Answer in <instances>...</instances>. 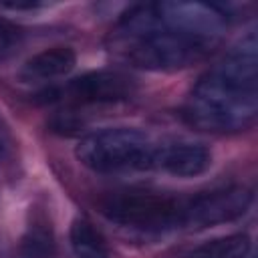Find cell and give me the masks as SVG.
I'll use <instances>...</instances> for the list:
<instances>
[{
	"mask_svg": "<svg viewBox=\"0 0 258 258\" xmlns=\"http://www.w3.org/2000/svg\"><path fill=\"white\" fill-rule=\"evenodd\" d=\"M163 28V22L157 14V6L155 4H141L131 8L117 24V38L129 46H133L135 42L143 40L145 36L153 34L155 30Z\"/></svg>",
	"mask_w": 258,
	"mask_h": 258,
	"instance_id": "30bf717a",
	"label": "cell"
},
{
	"mask_svg": "<svg viewBox=\"0 0 258 258\" xmlns=\"http://www.w3.org/2000/svg\"><path fill=\"white\" fill-rule=\"evenodd\" d=\"M157 14L165 28L187 34L191 38H200L206 42H214L226 26V12L216 4L204 2H161L155 4Z\"/></svg>",
	"mask_w": 258,
	"mask_h": 258,
	"instance_id": "8992f818",
	"label": "cell"
},
{
	"mask_svg": "<svg viewBox=\"0 0 258 258\" xmlns=\"http://www.w3.org/2000/svg\"><path fill=\"white\" fill-rule=\"evenodd\" d=\"M212 165V153L202 143H169L155 147L151 167L167 171L177 177H194Z\"/></svg>",
	"mask_w": 258,
	"mask_h": 258,
	"instance_id": "ba28073f",
	"label": "cell"
},
{
	"mask_svg": "<svg viewBox=\"0 0 258 258\" xmlns=\"http://www.w3.org/2000/svg\"><path fill=\"white\" fill-rule=\"evenodd\" d=\"M252 189L246 185H230L224 189L202 194L181 206L179 226L210 228L244 216L252 204Z\"/></svg>",
	"mask_w": 258,
	"mask_h": 258,
	"instance_id": "5b68a950",
	"label": "cell"
},
{
	"mask_svg": "<svg viewBox=\"0 0 258 258\" xmlns=\"http://www.w3.org/2000/svg\"><path fill=\"white\" fill-rule=\"evenodd\" d=\"M250 252V238L246 234H230L210 240L191 252V258H246Z\"/></svg>",
	"mask_w": 258,
	"mask_h": 258,
	"instance_id": "4fadbf2b",
	"label": "cell"
},
{
	"mask_svg": "<svg viewBox=\"0 0 258 258\" xmlns=\"http://www.w3.org/2000/svg\"><path fill=\"white\" fill-rule=\"evenodd\" d=\"M135 91L133 79L117 71H93L73 79L60 89V99L67 97L75 103H115L129 99Z\"/></svg>",
	"mask_w": 258,
	"mask_h": 258,
	"instance_id": "52a82bcc",
	"label": "cell"
},
{
	"mask_svg": "<svg viewBox=\"0 0 258 258\" xmlns=\"http://www.w3.org/2000/svg\"><path fill=\"white\" fill-rule=\"evenodd\" d=\"M22 44V30L6 20V18H0V62L10 58Z\"/></svg>",
	"mask_w": 258,
	"mask_h": 258,
	"instance_id": "5bb4252c",
	"label": "cell"
},
{
	"mask_svg": "<svg viewBox=\"0 0 258 258\" xmlns=\"http://www.w3.org/2000/svg\"><path fill=\"white\" fill-rule=\"evenodd\" d=\"M56 242L50 224L36 220L28 226L20 240V258H54Z\"/></svg>",
	"mask_w": 258,
	"mask_h": 258,
	"instance_id": "7c38bea8",
	"label": "cell"
},
{
	"mask_svg": "<svg viewBox=\"0 0 258 258\" xmlns=\"http://www.w3.org/2000/svg\"><path fill=\"white\" fill-rule=\"evenodd\" d=\"M181 206L183 202L161 194L119 191L109 196L101 204V210L115 224L147 232H159L179 226Z\"/></svg>",
	"mask_w": 258,
	"mask_h": 258,
	"instance_id": "3957f363",
	"label": "cell"
},
{
	"mask_svg": "<svg viewBox=\"0 0 258 258\" xmlns=\"http://www.w3.org/2000/svg\"><path fill=\"white\" fill-rule=\"evenodd\" d=\"M69 236L77 258H107V244L91 222L77 218L71 224Z\"/></svg>",
	"mask_w": 258,
	"mask_h": 258,
	"instance_id": "8fae6325",
	"label": "cell"
},
{
	"mask_svg": "<svg viewBox=\"0 0 258 258\" xmlns=\"http://www.w3.org/2000/svg\"><path fill=\"white\" fill-rule=\"evenodd\" d=\"M14 149H16V139L12 135V129L6 123V119L0 115V161H8L14 155Z\"/></svg>",
	"mask_w": 258,
	"mask_h": 258,
	"instance_id": "2e32d148",
	"label": "cell"
},
{
	"mask_svg": "<svg viewBox=\"0 0 258 258\" xmlns=\"http://www.w3.org/2000/svg\"><path fill=\"white\" fill-rule=\"evenodd\" d=\"M183 115L194 127L202 131H244L256 121L258 115L256 85L240 83L214 69L194 87Z\"/></svg>",
	"mask_w": 258,
	"mask_h": 258,
	"instance_id": "6da1fadb",
	"label": "cell"
},
{
	"mask_svg": "<svg viewBox=\"0 0 258 258\" xmlns=\"http://www.w3.org/2000/svg\"><path fill=\"white\" fill-rule=\"evenodd\" d=\"M44 6V2H34V0H28V2H0V8H10V10H32V8H40Z\"/></svg>",
	"mask_w": 258,
	"mask_h": 258,
	"instance_id": "e0dca14e",
	"label": "cell"
},
{
	"mask_svg": "<svg viewBox=\"0 0 258 258\" xmlns=\"http://www.w3.org/2000/svg\"><path fill=\"white\" fill-rule=\"evenodd\" d=\"M48 127H50V131H52V133H58V135L71 137V135L81 133L85 125H83V121H81L77 115L60 111V113H54V115L50 117Z\"/></svg>",
	"mask_w": 258,
	"mask_h": 258,
	"instance_id": "9a60e30c",
	"label": "cell"
},
{
	"mask_svg": "<svg viewBox=\"0 0 258 258\" xmlns=\"http://www.w3.org/2000/svg\"><path fill=\"white\" fill-rule=\"evenodd\" d=\"M208 48L210 42L163 26L129 46V60L147 71H177L200 60Z\"/></svg>",
	"mask_w": 258,
	"mask_h": 258,
	"instance_id": "277c9868",
	"label": "cell"
},
{
	"mask_svg": "<svg viewBox=\"0 0 258 258\" xmlns=\"http://www.w3.org/2000/svg\"><path fill=\"white\" fill-rule=\"evenodd\" d=\"M155 145L149 137L129 127H109L83 137L75 149L77 159L99 173L121 169H149Z\"/></svg>",
	"mask_w": 258,
	"mask_h": 258,
	"instance_id": "7a4b0ae2",
	"label": "cell"
},
{
	"mask_svg": "<svg viewBox=\"0 0 258 258\" xmlns=\"http://www.w3.org/2000/svg\"><path fill=\"white\" fill-rule=\"evenodd\" d=\"M77 62V54L73 48L67 46H54L48 50H42L28 58L22 69L18 71V79L22 83H34V81H48L54 77L67 75Z\"/></svg>",
	"mask_w": 258,
	"mask_h": 258,
	"instance_id": "9c48e42d",
	"label": "cell"
}]
</instances>
